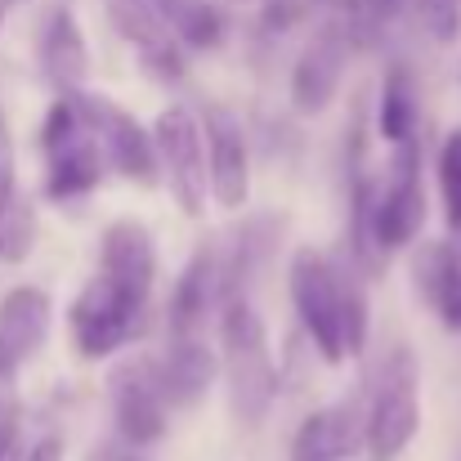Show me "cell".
<instances>
[{
  "mask_svg": "<svg viewBox=\"0 0 461 461\" xmlns=\"http://www.w3.org/2000/svg\"><path fill=\"white\" fill-rule=\"evenodd\" d=\"M426 224V188H421V140L394 144L385 170L376 175V206H372V242L381 256L403 251L417 242Z\"/></svg>",
  "mask_w": 461,
  "mask_h": 461,
  "instance_id": "cell-5",
  "label": "cell"
},
{
  "mask_svg": "<svg viewBox=\"0 0 461 461\" xmlns=\"http://www.w3.org/2000/svg\"><path fill=\"white\" fill-rule=\"evenodd\" d=\"M108 403H113V421H117V435L122 444L131 448H149L166 435L170 426V403L157 385V367L153 354H135V358H122L113 372H108Z\"/></svg>",
  "mask_w": 461,
  "mask_h": 461,
  "instance_id": "cell-9",
  "label": "cell"
},
{
  "mask_svg": "<svg viewBox=\"0 0 461 461\" xmlns=\"http://www.w3.org/2000/svg\"><path fill=\"white\" fill-rule=\"evenodd\" d=\"M345 63H349V27L345 23H322L309 45L292 63V81H287V99L301 117H318L331 108L340 81H345Z\"/></svg>",
  "mask_w": 461,
  "mask_h": 461,
  "instance_id": "cell-11",
  "label": "cell"
},
{
  "mask_svg": "<svg viewBox=\"0 0 461 461\" xmlns=\"http://www.w3.org/2000/svg\"><path fill=\"white\" fill-rule=\"evenodd\" d=\"M108 18L117 27V36L140 54L144 72L157 81H179L188 72L184 63V45L170 32V23L157 14L153 0H108Z\"/></svg>",
  "mask_w": 461,
  "mask_h": 461,
  "instance_id": "cell-12",
  "label": "cell"
},
{
  "mask_svg": "<svg viewBox=\"0 0 461 461\" xmlns=\"http://www.w3.org/2000/svg\"><path fill=\"white\" fill-rule=\"evenodd\" d=\"M153 367H157V385H161L170 412H179V408H193V403L206 399V390L220 376V354L202 340V331L170 336L166 349L153 354Z\"/></svg>",
  "mask_w": 461,
  "mask_h": 461,
  "instance_id": "cell-15",
  "label": "cell"
},
{
  "mask_svg": "<svg viewBox=\"0 0 461 461\" xmlns=\"http://www.w3.org/2000/svg\"><path fill=\"white\" fill-rule=\"evenodd\" d=\"M220 376L224 399L238 426L256 430L278 399V367L269 349V327L256 313L251 296H224L220 301Z\"/></svg>",
  "mask_w": 461,
  "mask_h": 461,
  "instance_id": "cell-2",
  "label": "cell"
},
{
  "mask_svg": "<svg viewBox=\"0 0 461 461\" xmlns=\"http://www.w3.org/2000/svg\"><path fill=\"white\" fill-rule=\"evenodd\" d=\"M417 126H421V104H417V86H412V72L403 63H394L381 81V99H376V135L394 149V144H408L417 140Z\"/></svg>",
  "mask_w": 461,
  "mask_h": 461,
  "instance_id": "cell-20",
  "label": "cell"
},
{
  "mask_svg": "<svg viewBox=\"0 0 461 461\" xmlns=\"http://www.w3.org/2000/svg\"><path fill=\"white\" fill-rule=\"evenodd\" d=\"M144 313L149 305L131 301L126 292H117L104 274H95L77 301L68 305V331H72V345L81 358L99 363V358H113L140 327H144Z\"/></svg>",
  "mask_w": 461,
  "mask_h": 461,
  "instance_id": "cell-7",
  "label": "cell"
},
{
  "mask_svg": "<svg viewBox=\"0 0 461 461\" xmlns=\"http://www.w3.org/2000/svg\"><path fill=\"white\" fill-rule=\"evenodd\" d=\"M417 430H421V372H417L412 349H394L381 363L376 385L367 390L363 453L372 461L403 457V448L417 439Z\"/></svg>",
  "mask_w": 461,
  "mask_h": 461,
  "instance_id": "cell-3",
  "label": "cell"
},
{
  "mask_svg": "<svg viewBox=\"0 0 461 461\" xmlns=\"http://www.w3.org/2000/svg\"><path fill=\"white\" fill-rule=\"evenodd\" d=\"M36 59H41V72L45 81L68 95V90H86V77H90V50H86V36H81V23L68 5H54L45 18H41V36H36Z\"/></svg>",
  "mask_w": 461,
  "mask_h": 461,
  "instance_id": "cell-17",
  "label": "cell"
},
{
  "mask_svg": "<svg viewBox=\"0 0 461 461\" xmlns=\"http://www.w3.org/2000/svg\"><path fill=\"white\" fill-rule=\"evenodd\" d=\"M0 18H5V5H0Z\"/></svg>",
  "mask_w": 461,
  "mask_h": 461,
  "instance_id": "cell-30",
  "label": "cell"
},
{
  "mask_svg": "<svg viewBox=\"0 0 461 461\" xmlns=\"http://www.w3.org/2000/svg\"><path fill=\"white\" fill-rule=\"evenodd\" d=\"M90 461H149L140 457V448H131V444H122V448H95Z\"/></svg>",
  "mask_w": 461,
  "mask_h": 461,
  "instance_id": "cell-29",
  "label": "cell"
},
{
  "mask_svg": "<svg viewBox=\"0 0 461 461\" xmlns=\"http://www.w3.org/2000/svg\"><path fill=\"white\" fill-rule=\"evenodd\" d=\"M363 5V14L372 18V23H390V18H399V9L408 5V0H358Z\"/></svg>",
  "mask_w": 461,
  "mask_h": 461,
  "instance_id": "cell-28",
  "label": "cell"
},
{
  "mask_svg": "<svg viewBox=\"0 0 461 461\" xmlns=\"http://www.w3.org/2000/svg\"><path fill=\"white\" fill-rule=\"evenodd\" d=\"M36 247V211L23 193H9L0 202V260L23 265Z\"/></svg>",
  "mask_w": 461,
  "mask_h": 461,
  "instance_id": "cell-22",
  "label": "cell"
},
{
  "mask_svg": "<svg viewBox=\"0 0 461 461\" xmlns=\"http://www.w3.org/2000/svg\"><path fill=\"white\" fill-rule=\"evenodd\" d=\"M68 95H72L77 113L86 117V126H90L99 153L108 161V170H117L122 179H131L140 188H153L161 179L153 131L135 113H126L117 99H108V95H95V90H68Z\"/></svg>",
  "mask_w": 461,
  "mask_h": 461,
  "instance_id": "cell-6",
  "label": "cell"
},
{
  "mask_svg": "<svg viewBox=\"0 0 461 461\" xmlns=\"http://www.w3.org/2000/svg\"><path fill=\"white\" fill-rule=\"evenodd\" d=\"M23 453H27L23 417H0V461H23Z\"/></svg>",
  "mask_w": 461,
  "mask_h": 461,
  "instance_id": "cell-26",
  "label": "cell"
},
{
  "mask_svg": "<svg viewBox=\"0 0 461 461\" xmlns=\"http://www.w3.org/2000/svg\"><path fill=\"white\" fill-rule=\"evenodd\" d=\"M153 144H157L161 179L170 184L179 211L197 220L206 211V197H211V188H206V140H202V122L184 104H170V108L157 113Z\"/></svg>",
  "mask_w": 461,
  "mask_h": 461,
  "instance_id": "cell-8",
  "label": "cell"
},
{
  "mask_svg": "<svg viewBox=\"0 0 461 461\" xmlns=\"http://www.w3.org/2000/svg\"><path fill=\"white\" fill-rule=\"evenodd\" d=\"M287 292H292L296 318L313 340V349L322 354V363L336 367L367 349V331H372L367 287L349 260H336L313 247H296V256L287 265Z\"/></svg>",
  "mask_w": 461,
  "mask_h": 461,
  "instance_id": "cell-1",
  "label": "cell"
},
{
  "mask_svg": "<svg viewBox=\"0 0 461 461\" xmlns=\"http://www.w3.org/2000/svg\"><path fill=\"white\" fill-rule=\"evenodd\" d=\"M202 140H206V188L211 202L224 211H242L251 197V144L242 122L229 108L202 113Z\"/></svg>",
  "mask_w": 461,
  "mask_h": 461,
  "instance_id": "cell-10",
  "label": "cell"
},
{
  "mask_svg": "<svg viewBox=\"0 0 461 461\" xmlns=\"http://www.w3.org/2000/svg\"><path fill=\"white\" fill-rule=\"evenodd\" d=\"M117 292H126L131 301L149 305L157 283V247L153 233L140 220H113L99 238V269Z\"/></svg>",
  "mask_w": 461,
  "mask_h": 461,
  "instance_id": "cell-13",
  "label": "cell"
},
{
  "mask_svg": "<svg viewBox=\"0 0 461 461\" xmlns=\"http://www.w3.org/2000/svg\"><path fill=\"white\" fill-rule=\"evenodd\" d=\"M220 301H224V292H220V251L215 247H197L188 256V265L179 269L175 292H170V313H166L170 336L202 331L206 313L220 309Z\"/></svg>",
  "mask_w": 461,
  "mask_h": 461,
  "instance_id": "cell-18",
  "label": "cell"
},
{
  "mask_svg": "<svg viewBox=\"0 0 461 461\" xmlns=\"http://www.w3.org/2000/svg\"><path fill=\"white\" fill-rule=\"evenodd\" d=\"M23 461H63V439H59V435H45V439H36V444L23 453Z\"/></svg>",
  "mask_w": 461,
  "mask_h": 461,
  "instance_id": "cell-27",
  "label": "cell"
},
{
  "mask_svg": "<svg viewBox=\"0 0 461 461\" xmlns=\"http://www.w3.org/2000/svg\"><path fill=\"white\" fill-rule=\"evenodd\" d=\"M417 14L435 41H453L461 23V0H417Z\"/></svg>",
  "mask_w": 461,
  "mask_h": 461,
  "instance_id": "cell-24",
  "label": "cell"
},
{
  "mask_svg": "<svg viewBox=\"0 0 461 461\" xmlns=\"http://www.w3.org/2000/svg\"><path fill=\"white\" fill-rule=\"evenodd\" d=\"M417 301L435 313L444 331H461V247L457 242H421L408 260Z\"/></svg>",
  "mask_w": 461,
  "mask_h": 461,
  "instance_id": "cell-16",
  "label": "cell"
},
{
  "mask_svg": "<svg viewBox=\"0 0 461 461\" xmlns=\"http://www.w3.org/2000/svg\"><path fill=\"white\" fill-rule=\"evenodd\" d=\"M435 179H439V197H444V224L461 233V131H448L439 157H435Z\"/></svg>",
  "mask_w": 461,
  "mask_h": 461,
  "instance_id": "cell-23",
  "label": "cell"
},
{
  "mask_svg": "<svg viewBox=\"0 0 461 461\" xmlns=\"http://www.w3.org/2000/svg\"><path fill=\"white\" fill-rule=\"evenodd\" d=\"M41 153H45V197L50 202L90 197L108 175V161L99 153L86 117L77 113L72 95H59L50 104L41 122Z\"/></svg>",
  "mask_w": 461,
  "mask_h": 461,
  "instance_id": "cell-4",
  "label": "cell"
},
{
  "mask_svg": "<svg viewBox=\"0 0 461 461\" xmlns=\"http://www.w3.org/2000/svg\"><path fill=\"white\" fill-rule=\"evenodd\" d=\"M9 193H18V175H14V135H9V122L0 108V202Z\"/></svg>",
  "mask_w": 461,
  "mask_h": 461,
  "instance_id": "cell-25",
  "label": "cell"
},
{
  "mask_svg": "<svg viewBox=\"0 0 461 461\" xmlns=\"http://www.w3.org/2000/svg\"><path fill=\"white\" fill-rule=\"evenodd\" d=\"M157 14L170 23V32L179 36L184 50H215L229 32L224 9L215 0H153Z\"/></svg>",
  "mask_w": 461,
  "mask_h": 461,
  "instance_id": "cell-21",
  "label": "cell"
},
{
  "mask_svg": "<svg viewBox=\"0 0 461 461\" xmlns=\"http://www.w3.org/2000/svg\"><path fill=\"white\" fill-rule=\"evenodd\" d=\"M50 322H54V305L41 287L5 292L0 296V358L23 372V363H32L41 345L50 340Z\"/></svg>",
  "mask_w": 461,
  "mask_h": 461,
  "instance_id": "cell-19",
  "label": "cell"
},
{
  "mask_svg": "<svg viewBox=\"0 0 461 461\" xmlns=\"http://www.w3.org/2000/svg\"><path fill=\"white\" fill-rule=\"evenodd\" d=\"M367 394H345L318 412H309L292 439V461H354L363 453Z\"/></svg>",
  "mask_w": 461,
  "mask_h": 461,
  "instance_id": "cell-14",
  "label": "cell"
}]
</instances>
